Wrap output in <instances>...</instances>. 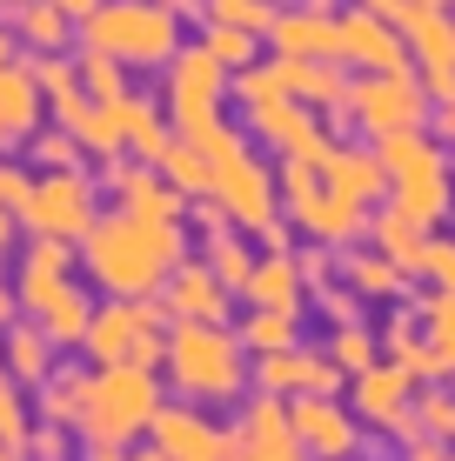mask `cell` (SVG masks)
Listing matches in <instances>:
<instances>
[{
  "mask_svg": "<svg viewBox=\"0 0 455 461\" xmlns=\"http://www.w3.org/2000/svg\"><path fill=\"white\" fill-rule=\"evenodd\" d=\"M187 261V234L181 221H148V214H101L81 234V275L107 301H148L168 288V275Z\"/></svg>",
  "mask_w": 455,
  "mask_h": 461,
  "instance_id": "obj_1",
  "label": "cell"
},
{
  "mask_svg": "<svg viewBox=\"0 0 455 461\" xmlns=\"http://www.w3.org/2000/svg\"><path fill=\"white\" fill-rule=\"evenodd\" d=\"M161 375L181 402L195 408H228L255 388V355L241 348L228 321H175L168 328V355H161Z\"/></svg>",
  "mask_w": 455,
  "mask_h": 461,
  "instance_id": "obj_2",
  "label": "cell"
},
{
  "mask_svg": "<svg viewBox=\"0 0 455 461\" xmlns=\"http://www.w3.org/2000/svg\"><path fill=\"white\" fill-rule=\"evenodd\" d=\"M161 408V368H94L87 361V408L74 435H81V448H134V441H148Z\"/></svg>",
  "mask_w": 455,
  "mask_h": 461,
  "instance_id": "obj_3",
  "label": "cell"
},
{
  "mask_svg": "<svg viewBox=\"0 0 455 461\" xmlns=\"http://www.w3.org/2000/svg\"><path fill=\"white\" fill-rule=\"evenodd\" d=\"M375 154L388 167V208H402L422 228H442L455 208V161L442 154V140L429 127H409V134H382Z\"/></svg>",
  "mask_w": 455,
  "mask_h": 461,
  "instance_id": "obj_4",
  "label": "cell"
},
{
  "mask_svg": "<svg viewBox=\"0 0 455 461\" xmlns=\"http://www.w3.org/2000/svg\"><path fill=\"white\" fill-rule=\"evenodd\" d=\"M168 328H175V314L161 308V294H148V301H101L94 321H87L81 355L94 361V368H161Z\"/></svg>",
  "mask_w": 455,
  "mask_h": 461,
  "instance_id": "obj_5",
  "label": "cell"
},
{
  "mask_svg": "<svg viewBox=\"0 0 455 461\" xmlns=\"http://www.w3.org/2000/svg\"><path fill=\"white\" fill-rule=\"evenodd\" d=\"M101 221V181L87 167H54V174H34V194L21 208V234H47V241H74Z\"/></svg>",
  "mask_w": 455,
  "mask_h": 461,
  "instance_id": "obj_6",
  "label": "cell"
},
{
  "mask_svg": "<svg viewBox=\"0 0 455 461\" xmlns=\"http://www.w3.org/2000/svg\"><path fill=\"white\" fill-rule=\"evenodd\" d=\"M214 201H222V214H228V228H241V234H268L275 221H281V174L261 161L255 148H241L234 161L214 167Z\"/></svg>",
  "mask_w": 455,
  "mask_h": 461,
  "instance_id": "obj_7",
  "label": "cell"
},
{
  "mask_svg": "<svg viewBox=\"0 0 455 461\" xmlns=\"http://www.w3.org/2000/svg\"><path fill=\"white\" fill-rule=\"evenodd\" d=\"M349 408L355 421L375 428V435H396V441H422V408H415V381L396 368V361H375V368L349 375Z\"/></svg>",
  "mask_w": 455,
  "mask_h": 461,
  "instance_id": "obj_8",
  "label": "cell"
},
{
  "mask_svg": "<svg viewBox=\"0 0 455 461\" xmlns=\"http://www.w3.org/2000/svg\"><path fill=\"white\" fill-rule=\"evenodd\" d=\"M94 54H114L121 68H154V60H175V21L154 7H101L87 27Z\"/></svg>",
  "mask_w": 455,
  "mask_h": 461,
  "instance_id": "obj_9",
  "label": "cell"
},
{
  "mask_svg": "<svg viewBox=\"0 0 455 461\" xmlns=\"http://www.w3.org/2000/svg\"><path fill=\"white\" fill-rule=\"evenodd\" d=\"M248 134H261V148L288 154V161H308V167H328V154L341 148V140L315 121V107H302L295 94L255 101V107H248Z\"/></svg>",
  "mask_w": 455,
  "mask_h": 461,
  "instance_id": "obj_10",
  "label": "cell"
},
{
  "mask_svg": "<svg viewBox=\"0 0 455 461\" xmlns=\"http://www.w3.org/2000/svg\"><path fill=\"white\" fill-rule=\"evenodd\" d=\"M222 94H228V68L208 47H187V54L168 60V114H175L181 134H208L222 121Z\"/></svg>",
  "mask_w": 455,
  "mask_h": 461,
  "instance_id": "obj_11",
  "label": "cell"
},
{
  "mask_svg": "<svg viewBox=\"0 0 455 461\" xmlns=\"http://www.w3.org/2000/svg\"><path fill=\"white\" fill-rule=\"evenodd\" d=\"M349 114H355V127H369L375 140L382 134H409V127L429 121V94H422L415 74L388 68V74H369L362 87H349Z\"/></svg>",
  "mask_w": 455,
  "mask_h": 461,
  "instance_id": "obj_12",
  "label": "cell"
},
{
  "mask_svg": "<svg viewBox=\"0 0 455 461\" xmlns=\"http://www.w3.org/2000/svg\"><path fill=\"white\" fill-rule=\"evenodd\" d=\"M148 441H154L168 461H241L234 428H222L208 408H195V402H168L161 415H154Z\"/></svg>",
  "mask_w": 455,
  "mask_h": 461,
  "instance_id": "obj_13",
  "label": "cell"
},
{
  "mask_svg": "<svg viewBox=\"0 0 455 461\" xmlns=\"http://www.w3.org/2000/svg\"><path fill=\"white\" fill-rule=\"evenodd\" d=\"M288 421L315 461H362V421H355V408L341 394H295Z\"/></svg>",
  "mask_w": 455,
  "mask_h": 461,
  "instance_id": "obj_14",
  "label": "cell"
},
{
  "mask_svg": "<svg viewBox=\"0 0 455 461\" xmlns=\"http://www.w3.org/2000/svg\"><path fill=\"white\" fill-rule=\"evenodd\" d=\"M255 388L295 402V394H341L349 375L328 361V348H302L295 341V348H281V355H255Z\"/></svg>",
  "mask_w": 455,
  "mask_h": 461,
  "instance_id": "obj_15",
  "label": "cell"
},
{
  "mask_svg": "<svg viewBox=\"0 0 455 461\" xmlns=\"http://www.w3.org/2000/svg\"><path fill=\"white\" fill-rule=\"evenodd\" d=\"M234 448H241V461H315L302 448V435H295V421H288V402H281V394H261V388L241 402Z\"/></svg>",
  "mask_w": 455,
  "mask_h": 461,
  "instance_id": "obj_16",
  "label": "cell"
},
{
  "mask_svg": "<svg viewBox=\"0 0 455 461\" xmlns=\"http://www.w3.org/2000/svg\"><path fill=\"white\" fill-rule=\"evenodd\" d=\"M101 187H107V194H114L128 214H148V221H187V194H181V187H168L161 167H148V161H107Z\"/></svg>",
  "mask_w": 455,
  "mask_h": 461,
  "instance_id": "obj_17",
  "label": "cell"
},
{
  "mask_svg": "<svg viewBox=\"0 0 455 461\" xmlns=\"http://www.w3.org/2000/svg\"><path fill=\"white\" fill-rule=\"evenodd\" d=\"M161 308L175 314V321H228V314H234V288L214 281V267L201 261V254H187L175 275H168Z\"/></svg>",
  "mask_w": 455,
  "mask_h": 461,
  "instance_id": "obj_18",
  "label": "cell"
},
{
  "mask_svg": "<svg viewBox=\"0 0 455 461\" xmlns=\"http://www.w3.org/2000/svg\"><path fill=\"white\" fill-rule=\"evenodd\" d=\"M74 267H81V248H74V241L27 234V248L14 254V294H21V314L34 308V301H47L60 281H74Z\"/></svg>",
  "mask_w": 455,
  "mask_h": 461,
  "instance_id": "obj_19",
  "label": "cell"
},
{
  "mask_svg": "<svg viewBox=\"0 0 455 461\" xmlns=\"http://www.w3.org/2000/svg\"><path fill=\"white\" fill-rule=\"evenodd\" d=\"M248 308H288V314H302V301H308V281H302V261H295V248H268L255 261V275H248V288H241Z\"/></svg>",
  "mask_w": 455,
  "mask_h": 461,
  "instance_id": "obj_20",
  "label": "cell"
},
{
  "mask_svg": "<svg viewBox=\"0 0 455 461\" xmlns=\"http://www.w3.org/2000/svg\"><path fill=\"white\" fill-rule=\"evenodd\" d=\"M94 308H101V301H94L81 281H60V288L47 294V301H34V308H27V321H41V328H47V341L68 355V348H81V341H87Z\"/></svg>",
  "mask_w": 455,
  "mask_h": 461,
  "instance_id": "obj_21",
  "label": "cell"
},
{
  "mask_svg": "<svg viewBox=\"0 0 455 461\" xmlns=\"http://www.w3.org/2000/svg\"><path fill=\"white\" fill-rule=\"evenodd\" d=\"M0 361H7V381L14 388H41L47 375H54V361H60V348L47 341V328L41 321H14V328H0Z\"/></svg>",
  "mask_w": 455,
  "mask_h": 461,
  "instance_id": "obj_22",
  "label": "cell"
},
{
  "mask_svg": "<svg viewBox=\"0 0 455 461\" xmlns=\"http://www.w3.org/2000/svg\"><path fill=\"white\" fill-rule=\"evenodd\" d=\"M341 288H349L355 301H402L409 294V275H402L388 254H375L369 241H355V248H341Z\"/></svg>",
  "mask_w": 455,
  "mask_h": 461,
  "instance_id": "obj_23",
  "label": "cell"
},
{
  "mask_svg": "<svg viewBox=\"0 0 455 461\" xmlns=\"http://www.w3.org/2000/svg\"><path fill=\"white\" fill-rule=\"evenodd\" d=\"M362 241H369L375 254H388V261H396V267H402L409 281L422 275V248H429V228H422V221H409L402 208H388V201H382V208L369 214Z\"/></svg>",
  "mask_w": 455,
  "mask_h": 461,
  "instance_id": "obj_24",
  "label": "cell"
},
{
  "mask_svg": "<svg viewBox=\"0 0 455 461\" xmlns=\"http://www.w3.org/2000/svg\"><path fill=\"white\" fill-rule=\"evenodd\" d=\"M415 60H422V94H429V101H455V27L449 21H435V14H422L415 21Z\"/></svg>",
  "mask_w": 455,
  "mask_h": 461,
  "instance_id": "obj_25",
  "label": "cell"
},
{
  "mask_svg": "<svg viewBox=\"0 0 455 461\" xmlns=\"http://www.w3.org/2000/svg\"><path fill=\"white\" fill-rule=\"evenodd\" d=\"M41 134V81L21 68H0V148H27Z\"/></svg>",
  "mask_w": 455,
  "mask_h": 461,
  "instance_id": "obj_26",
  "label": "cell"
},
{
  "mask_svg": "<svg viewBox=\"0 0 455 461\" xmlns=\"http://www.w3.org/2000/svg\"><path fill=\"white\" fill-rule=\"evenodd\" d=\"M322 181L341 187L349 201H362V208L388 201V167H382V154H375V148H335V154H328V167H322Z\"/></svg>",
  "mask_w": 455,
  "mask_h": 461,
  "instance_id": "obj_27",
  "label": "cell"
},
{
  "mask_svg": "<svg viewBox=\"0 0 455 461\" xmlns=\"http://www.w3.org/2000/svg\"><path fill=\"white\" fill-rule=\"evenodd\" d=\"M81 408H87V361H54V375L34 388V415L81 428Z\"/></svg>",
  "mask_w": 455,
  "mask_h": 461,
  "instance_id": "obj_28",
  "label": "cell"
},
{
  "mask_svg": "<svg viewBox=\"0 0 455 461\" xmlns=\"http://www.w3.org/2000/svg\"><path fill=\"white\" fill-rule=\"evenodd\" d=\"M415 321H422V341H429V355H435V381H455V294L442 288H422L415 301Z\"/></svg>",
  "mask_w": 455,
  "mask_h": 461,
  "instance_id": "obj_29",
  "label": "cell"
},
{
  "mask_svg": "<svg viewBox=\"0 0 455 461\" xmlns=\"http://www.w3.org/2000/svg\"><path fill=\"white\" fill-rule=\"evenodd\" d=\"M74 140L94 154V161H128V101H94L81 121H74Z\"/></svg>",
  "mask_w": 455,
  "mask_h": 461,
  "instance_id": "obj_30",
  "label": "cell"
},
{
  "mask_svg": "<svg viewBox=\"0 0 455 461\" xmlns=\"http://www.w3.org/2000/svg\"><path fill=\"white\" fill-rule=\"evenodd\" d=\"M201 261H208L214 281H222V288H234V301H241V288H248V275H255L261 254L248 248L241 228H222V234H208V241H201Z\"/></svg>",
  "mask_w": 455,
  "mask_h": 461,
  "instance_id": "obj_31",
  "label": "cell"
},
{
  "mask_svg": "<svg viewBox=\"0 0 455 461\" xmlns=\"http://www.w3.org/2000/svg\"><path fill=\"white\" fill-rule=\"evenodd\" d=\"M234 335H241L248 355H281V348L302 341V314H288V308H248Z\"/></svg>",
  "mask_w": 455,
  "mask_h": 461,
  "instance_id": "obj_32",
  "label": "cell"
},
{
  "mask_svg": "<svg viewBox=\"0 0 455 461\" xmlns=\"http://www.w3.org/2000/svg\"><path fill=\"white\" fill-rule=\"evenodd\" d=\"M161 181H168V187H181L187 201H208V194H214V161L201 154V140H187V134H181L175 148L161 154Z\"/></svg>",
  "mask_w": 455,
  "mask_h": 461,
  "instance_id": "obj_33",
  "label": "cell"
},
{
  "mask_svg": "<svg viewBox=\"0 0 455 461\" xmlns=\"http://www.w3.org/2000/svg\"><path fill=\"white\" fill-rule=\"evenodd\" d=\"M341 54H349V60H362L369 74L402 68V47H396V34H388L382 21H349V27H341Z\"/></svg>",
  "mask_w": 455,
  "mask_h": 461,
  "instance_id": "obj_34",
  "label": "cell"
},
{
  "mask_svg": "<svg viewBox=\"0 0 455 461\" xmlns=\"http://www.w3.org/2000/svg\"><path fill=\"white\" fill-rule=\"evenodd\" d=\"M275 47H281V60H328V54H341V27H328V21H275Z\"/></svg>",
  "mask_w": 455,
  "mask_h": 461,
  "instance_id": "obj_35",
  "label": "cell"
},
{
  "mask_svg": "<svg viewBox=\"0 0 455 461\" xmlns=\"http://www.w3.org/2000/svg\"><path fill=\"white\" fill-rule=\"evenodd\" d=\"M175 148V134H168V121L154 114L148 101H134L128 94V161H148V167H161V154Z\"/></svg>",
  "mask_w": 455,
  "mask_h": 461,
  "instance_id": "obj_36",
  "label": "cell"
},
{
  "mask_svg": "<svg viewBox=\"0 0 455 461\" xmlns=\"http://www.w3.org/2000/svg\"><path fill=\"white\" fill-rule=\"evenodd\" d=\"M322 348H328V361H335L341 375H362V368H375V361H382V341H375L369 321H341Z\"/></svg>",
  "mask_w": 455,
  "mask_h": 461,
  "instance_id": "obj_37",
  "label": "cell"
},
{
  "mask_svg": "<svg viewBox=\"0 0 455 461\" xmlns=\"http://www.w3.org/2000/svg\"><path fill=\"white\" fill-rule=\"evenodd\" d=\"M422 288H442V294H455V234H442V228H429V248H422Z\"/></svg>",
  "mask_w": 455,
  "mask_h": 461,
  "instance_id": "obj_38",
  "label": "cell"
},
{
  "mask_svg": "<svg viewBox=\"0 0 455 461\" xmlns=\"http://www.w3.org/2000/svg\"><path fill=\"white\" fill-rule=\"evenodd\" d=\"M34 421H41V415H34V402H27V394L7 381V388H0V441H7V448H27Z\"/></svg>",
  "mask_w": 455,
  "mask_h": 461,
  "instance_id": "obj_39",
  "label": "cell"
},
{
  "mask_svg": "<svg viewBox=\"0 0 455 461\" xmlns=\"http://www.w3.org/2000/svg\"><path fill=\"white\" fill-rule=\"evenodd\" d=\"M81 87H87V101H128V81H121L114 54H87L81 60Z\"/></svg>",
  "mask_w": 455,
  "mask_h": 461,
  "instance_id": "obj_40",
  "label": "cell"
},
{
  "mask_svg": "<svg viewBox=\"0 0 455 461\" xmlns=\"http://www.w3.org/2000/svg\"><path fill=\"white\" fill-rule=\"evenodd\" d=\"M415 408H422V428H429L435 441H449V448H455V388H442V381H435V388L415 394Z\"/></svg>",
  "mask_w": 455,
  "mask_h": 461,
  "instance_id": "obj_41",
  "label": "cell"
},
{
  "mask_svg": "<svg viewBox=\"0 0 455 461\" xmlns=\"http://www.w3.org/2000/svg\"><path fill=\"white\" fill-rule=\"evenodd\" d=\"M74 428H60V421H34V435H27V461H74Z\"/></svg>",
  "mask_w": 455,
  "mask_h": 461,
  "instance_id": "obj_42",
  "label": "cell"
},
{
  "mask_svg": "<svg viewBox=\"0 0 455 461\" xmlns=\"http://www.w3.org/2000/svg\"><path fill=\"white\" fill-rule=\"evenodd\" d=\"M27 148H34V161H41V174H54V167H81V140L68 134V127H54V134H34L27 140Z\"/></svg>",
  "mask_w": 455,
  "mask_h": 461,
  "instance_id": "obj_43",
  "label": "cell"
},
{
  "mask_svg": "<svg viewBox=\"0 0 455 461\" xmlns=\"http://www.w3.org/2000/svg\"><path fill=\"white\" fill-rule=\"evenodd\" d=\"M208 54L222 60L228 74H241L248 60H255V47H248V27H214V34H208Z\"/></svg>",
  "mask_w": 455,
  "mask_h": 461,
  "instance_id": "obj_44",
  "label": "cell"
},
{
  "mask_svg": "<svg viewBox=\"0 0 455 461\" xmlns=\"http://www.w3.org/2000/svg\"><path fill=\"white\" fill-rule=\"evenodd\" d=\"M27 194H34V174L14 167V161H0V208L21 214V208H27Z\"/></svg>",
  "mask_w": 455,
  "mask_h": 461,
  "instance_id": "obj_45",
  "label": "cell"
},
{
  "mask_svg": "<svg viewBox=\"0 0 455 461\" xmlns=\"http://www.w3.org/2000/svg\"><path fill=\"white\" fill-rule=\"evenodd\" d=\"M27 41H34V47H60V41H68V27H60V14L54 7H27Z\"/></svg>",
  "mask_w": 455,
  "mask_h": 461,
  "instance_id": "obj_46",
  "label": "cell"
},
{
  "mask_svg": "<svg viewBox=\"0 0 455 461\" xmlns=\"http://www.w3.org/2000/svg\"><path fill=\"white\" fill-rule=\"evenodd\" d=\"M214 14H222L228 27H268V7H261V0H214Z\"/></svg>",
  "mask_w": 455,
  "mask_h": 461,
  "instance_id": "obj_47",
  "label": "cell"
},
{
  "mask_svg": "<svg viewBox=\"0 0 455 461\" xmlns=\"http://www.w3.org/2000/svg\"><path fill=\"white\" fill-rule=\"evenodd\" d=\"M14 254H21V214H14V208H0V267H7Z\"/></svg>",
  "mask_w": 455,
  "mask_h": 461,
  "instance_id": "obj_48",
  "label": "cell"
},
{
  "mask_svg": "<svg viewBox=\"0 0 455 461\" xmlns=\"http://www.w3.org/2000/svg\"><path fill=\"white\" fill-rule=\"evenodd\" d=\"M322 308H328V321H335V328L355 321V294L349 288H322Z\"/></svg>",
  "mask_w": 455,
  "mask_h": 461,
  "instance_id": "obj_49",
  "label": "cell"
},
{
  "mask_svg": "<svg viewBox=\"0 0 455 461\" xmlns=\"http://www.w3.org/2000/svg\"><path fill=\"white\" fill-rule=\"evenodd\" d=\"M402 461H449V441L422 435V441H402Z\"/></svg>",
  "mask_w": 455,
  "mask_h": 461,
  "instance_id": "obj_50",
  "label": "cell"
},
{
  "mask_svg": "<svg viewBox=\"0 0 455 461\" xmlns=\"http://www.w3.org/2000/svg\"><path fill=\"white\" fill-rule=\"evenodd\" d=\"M14 321H21V294L0 288V328H14Z\"/></svg>",
  "mask_w": 455,
  "mask_h": 461,
  "instance_id": "obj_51",
  "label": "cell"
},
{
  "mask_svg": "<svg viewBox=\"0 0 455 461\" xmlns=\"http://www.w3.org/2000/svg\"><path fill=\"white\" fill-rule=\"evenodd\" d=\"M128 461H168V455L154 448V441H134V448H128Z\"/></svg>",
  "mask_w": 455,
  "mask_h": 461,
  "instance_id": "obj_52",
  "label": "cell"
},
{
  "mask_svg": "<svg viewBox=\"0 0 455 461\" xmlns=\"http://www.w3.org/2000/svg\"><path fill=\"white\" fill-rule=\"evenodd\" d=\"M87 461H128V448H87Z\"/></svg>",
  "mask_w": 455,
  "mask_h": 461,
  "instance_id": "obj_53",
  "label": "cell"
},
{
  "mask_svg": "<svg viewBox=\"0 0 455 461\" xmlns=\"http://www.w3.org/2000/svg\"><path fill=\"white\" fill-rule=\"evenodd\" d=\"M0 461H27V455H21V448H7V441H0Z\"/></svg>",
  "mask_w": 455,
  "mask_h": 461,
  "instance_id": "obj_54",
  "label": "cell"
},
{
  "mask_svg": "<svg viewBox=\"0 0 455 461\" xmlns=\"http://www.w3.org/2000/svg\"><path fill=\"white\" fill-rule=\"evenodd\" d=\"M0 68H7V34H0Z\"/></svg>",
  "mask_w": 455,
  "mask_h": 461,
  "instance_id": "obj_55",
  "label": "cell"
},
{
  "mask_svg": "<svg viewBox=\"0 0 455 461\" xmlns=\"http://www.w3.org/2000/svg\"><path fill=\"white\" fill-rule=\"evenodd\" d=\"M60 7H87V0H60Z\"/></svg>",
  "mask_w": 455,
  "mask_h": 461,
  "instance_id": "obj_56",
  "label": "cell"
},
{
  "mask_svg": "<svg viewBox=\"0 0 455 461\" xmlns=\"http://www.w3.org/2000/svg\"><path fill=\"white\" fill-rule=\"evenodd\" d=\"M0 388H7V361H0Z\"/></svg>",
  "mask_w": 455,
  "mask_h": 461,
  "instance_id": "obj_57",
  "label": "cell"
},
{
  "mask_svg": "<svg viewBox=\"0 0 455 461\" xmlns=\"http://www.w3.org/2000/svg\"><path fill=\"white\" fill-rule=\"evenodd\" d=\"M449 461H455V448H449Z\"/></svg>",
  "mask_w": 455,
  "mask_h": 461,
  "instance_id": "obj_58",
  "label": "cell"
},
{
  "mask_svg": "<svg viewBox=\"0 0 455 461\" xmlns=\"http://www.w3.org/2000/svg\"><path fill=\"white\" fill-rule=\"evenodd\" d=\"M396 461H402V455H396Z\"/></svg>",
  "mask_w": 455,
  "mask_h": 461,
  "instance_id": "obj_59",
  "label": "cell"
}]
</instances>
